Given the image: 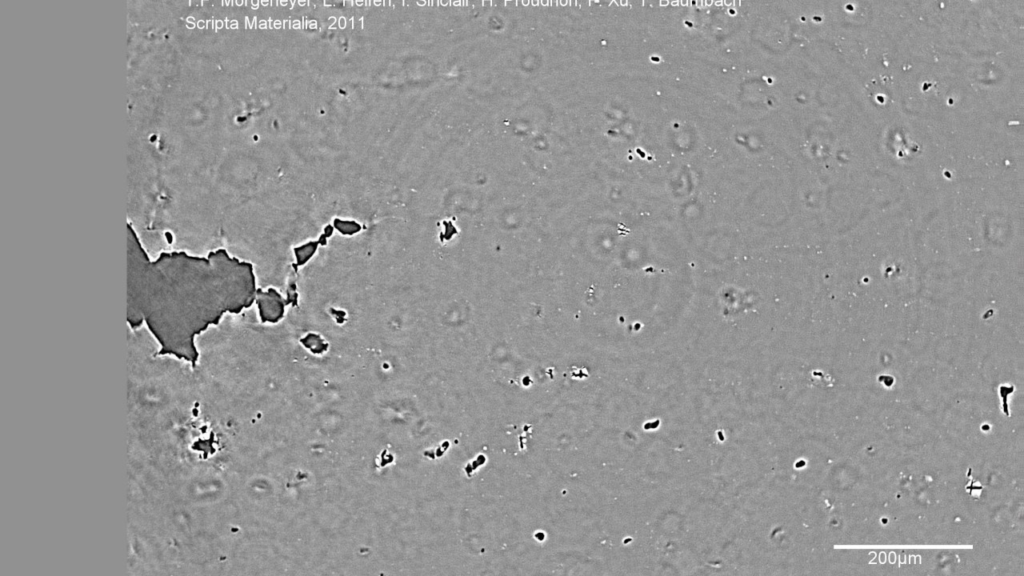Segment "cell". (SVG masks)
Listing matches in <instances>:
<instances>
[{"label":"cell","instance_id":"6da1fadb","mask_svg":"<svg viewBox=\"0 0 1024 576\" xmlns=\"http://www.w3.org/2000/svg\"><path fill=\"white\" fill-rule=\"evenodd\" d=\"M127 240V325L143 322L158 341L159 354L188 361L195 369L196 337L225 313H239L253 302V267L224 249L206 256L166 253L151 260L129 227Z\"/></svg>","mask_w":1024,"mask_h":576}]
</instances>
